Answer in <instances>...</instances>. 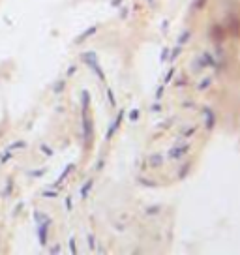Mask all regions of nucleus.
I'll use <instances>...</instances> for the list:
<instances>
[{"mask_svg": "<svg viewBox=\"0 0 240 255\" xmlns=\"http://www.w3.org/2000/svg\"><path fill=\"white\" fill-rule=\"evenodd\" d=\"M137 182H139V184H145V188H156V182H154V180H146V178H143V176H139Z\"/></svg>", "mask_w": 240, "mask_h": 255, "instance_id": "nucleus-20", "label": "nucleus"}, {"mask_svg": "<svg viewBox=\"0 0 240 255\" xmlns=\"http://www.w3.org/2000/svg\"><path fill=\"white\" fill-rule=\"evenodd\" d=\"M150 111H152V113H160V111H161V105H160V101H156V103L150 107Z\"/></svg>", "mask_w": 240, "mask_h": 255, "instance_id": "nucleus-30", "label": "nucleus"}, {"mask_svg": "<svg viewBox=\"0 0 240 255\" xmlns=\"http://www.w3.org/2000/svg\"><path fill=\"white\" fill-rule=\"evenodd\" d=\"M73 169H75V163H68V165H66V169H64V173H62V175L58 176V180H56V184H54V188H56V186H58L60 182H64V178H66V176H68V175H69V173H71Z\"/></svg>", "mask_w": 240, "mask_h": 255, "instance_id": "nucleus-10", "label": "nucleus"}, {"mask_svg": "<svg viewBox=\"0 0 240 255\" xmlns=\"http://www.w3.org/2000/svg\"><path fill=\"white\" fill-rule=\"evenodd\" d=\"M43 197H49V199H54V197H56V191H43Z\"/></svg>", "mask_w": 240, "mask_h": 255, "instance_id": "nucleus-32", "label": "nucleus"}, {"mask_svg": "<svg viewBox=\"0 0 240 255\" xmlns=\"http://www.w3.org/2000/svg\"><path fill=\"white\" fill-rule=\"evenodd\" d=\"M69 252H71L73 255L77 253V248H75V238H73V237L69 238Z\"/></svg>", "mask_w": 240, "mask_h": 255, "instance_id": "nucleus-28", "label": "nucleus"}, {"mask_svg": "<svg viewBox=\"0 0 240 255\" xmlns=\"http://www.w3.org/2000/svg\"><path fill=\"white\" fill-rule=\"evenodd\" d=\"M225 34H227V30H225L222 24H214V26L210 28V36H212V39H214L216 43H222V41L225 39Z\"/></svg>", "mask_w": 240, "mask_h": 255, "instance_id": "nucleus-5", "label": "nucleus"}, {"mask_svg": "<svg viewBox=\"0 0 240 255\" xmlns=\"http://www.w3.org/2000/svg\"><path fill=\"white\" fill-rule=\"evenodd\" d=\"M171 51H173V53H169V60H171V62H175V60H176V56L182 53V45H176V47H175V49H171Z\"/></svg>", "mask_w": 240, "mask_h": 255, "instance_id": "nucleus-19", "label": "nucleus"}, {"mask_svg": "<svg viewBox=\"0 0 240 255\" xmlns=\"http://www.w3.org/2000/svg\"><path fill=\"white\" fill-rule=\"evenodd\" d=\"M107 98H109V105H111V107H116V99H115L113 88H107Z\"/></svg>", "mask_w": 240, "mask_h": 255, "instance_id": "nucleus-23", "label": "nucleus"}, {"mask_svg": "<svg viewBox=\"0 0 240 255\" xmlns=\"http://www.w3.org/2000/svg\"><path fill=\"white\" fill-rule=\"evenodd\" d=\"M26 146V143L24 141H15V143H11L9 146H8V150H13V148H24Z\"/></svg>", "mask_w": 240, "mask_h": 255, "instance_id": "nucleus-25", "label": "nucleus"}, {"mask_svg": "<svg viewBox=\"0 0 240 255\" xmlns=\"http://www.w3.org/2000/svg\"><path fill=\"white\" fill-rule=\"evenodd\" d=\"M148 2H150V6H154V0H148Z\"/></svg>", "mask_w": 240, "mask_h": 255, "instance_id": "nucleus-44", "label": "nucleus"}, {"mask_svg": "<svg viewBox=\"0 0 240 255\" xmlns=\"http://www.w3.org/2000/svg\"><path fill=\"white\" fill-rule=\"evenodd\" d=\"M169 51H171L169 47H163V49H161V54H160V62H161V64L169 60Z\"/></svg>", "mask_w": 240, "mask_h": 255, "instance_id": "nucleus-21", "label": "nucleus"}, {"mask_svg": "<svg viewBox=\"0 0 240 255\" xmlns=\"http://www.w3.org/2000/svg\"><path fill=\"white\" fill-rule=\"evenodd\" d=\"M175 71H176V68H175V66H171V68H169V71H167V75H165V79H163V84H165V86H167V84L173 81V77H175Z\"/></svg>", "mask_w": 240, "mask_h": 255, "instance_id": "nucleus-17", "label": "nucleus"}, {"mask_svg": "<svg viewBox=\"0 0 240 255\" xmlns=\"http://www.w3.org/2000/svg\"><path fill=\"white\" fill-rule=\"evenodd\" d=\"M41 150H43L45 154H49V156H53V152H51V148H49V146H45V145H43V146H41Z\"/></svg>", "mask_w": 240, "mask_h": 255, "instance_id": "nucleus-39", "label": "nucleus"}, {"mask_svg": "<svg viewBox=\"0 0 240 255\" xmlns=\"http://www.w3.org/2000/svg\"><path fill=\"white\" fill-rule=\"evenodd\" d=\"M203 68H205V64H203V60H201V56H199V58H197V62H193L191 69H193V71H201Z\"/></svg>", "mask_w": 240, "mask_h": 255, "instance_id": "nucleus-24", "label": "nucleus"}, {"mask_svg": "<svg viewBox=\"0 0 240 255\" xmlns=\"http://www.w3.org/2000/svg\"><path fill=\"white\" fill-rule=\"evenodd\" d=\"M75 69H77V68H75V66H71V68L68 69V75H73V73H75Z\"/></svg>", "mask_w": 240, "mask_h": 255, "instance_id": "nucleus-43", "label": "nucleus"}, {"mask_svg": "<svg viewBox=\"0 0 240 255\" xmlns=\"http://www.w3.org/2000/svg\"><path fill=\"white\" fill-rule=\"evenodd\" d=\"M203 115H205V128L208 131L214 130V126H216V115H214V111L210 107H203Z\"/></svg>", "mask_w": 240, "mask_h": 255, "instance_id": "nucleus-4", "label": "nucleus"}, {"mask_svg": "<svg viewBox=\"0 0 240 255\" xmlns=\"http://www.w3.org/2000/svg\"><path fill=\"white\" fill-rule=\"evenodd\" d=\"M124 116H126V109H120V111L116 113V118L111 122V126H109V130H107V133H105V141H111V139L115 137V133H116V131L120 130V126H122Z\"/></svg>", "mask_w": 240, "mask_h": 255, "instance_id": "nucleus-3", "label": "nucleus"}, {"mask_svg": "<svg viewBox=\"0 0 240 255\" xmlns=\"http://www.w3.org/2000/svg\"><path fill=\"white\" fill-rule=\"evenodd\" d=\"M71 207H73V205H71V199L68 197V199H66V208H68V210H71Z\"/></svg>", "mask_w": 240, "mask_h": 255, "instance_id": "nucleus-40", "label": "nucleus"}, {"mask_svg": "<svg viewBox=\"0 0 240 255\" xmlns=\"http://www.w3.org/2000/svg\"><path fill=\"white\" fill-rule=\"evenodd\" d=\"M156 212H160V207H152V208L146 210V214H156Z\"/></svg>", "mask_w": 240, "mask_h": 255, "instance_id": "nucleus-37", "label": "nucleus"}, {"mask_svg": "<svg viewBox=\"0 0 240 255\" xmlns=\"http://www.w3.org/2000/svg\"><path fill=\"white\" fill-rule=\"evenodd\" d=\"M51 253H60V246H54V248H51Z\"/></svg>", "mask_w": 240, "mask_h": 255, "instance_id": "nucleus-42", "label": "nucleus"}, {"mask_svg": "<svg viewBox=\"0 0 240 255\" xmlns=\"http://www.w3.org/2000/svg\"><path fill=\"white\" fill-rule=\"evenodd\" d=\"M175 84H176V86H186V79H184V77H182V79H180V77H178V79H176V83H175Z\"/></svg>", "mask_w": 240, "mask_h": 255, "instance_id": "nucleus-33", "label": "nucleus"}, {"mask_svg": "<svg viewBox=\"0 0 240 255\" xmlns=\"http://www.w3.org/2000/svg\"><path fill=\"white\" fill-rule=\"evenodd\" d=\"M160 163H161V158H160V156H158V158H152V160H150V165H160Z\"/></svg>", "mask_w": 240, "mask_h": 255, "instance_id": "nucleus-35", "label": "nucleus"}, {"mask_svg": "<svg viewBox=\"0 0 240 255\" xmlns=\"http://www.w3.org/2000/svg\"><path fill=\"white\" fill-rule=\"evenodd\" d=\"M201 60H203V64H205V68H216L218 66V62H216V58L208 53V51H205L203 54H201Z\"/></svg>", "mask_w": 240, "mask_h": 255, "instance_id": "nucleus-9", "label": "nucleus"}, {"mask_svg": "<svg viewBox=\"0 0 240 255\" xmlns=\"http://www.w3.org/2000/svg\"><path fill=\"white\" fill-rule=\"evenodd\" d=\"M92 186H94V180H92V178H90V180H86V182L83 184V188H81V197H83V199H86V197H88V193H90Z\"/></svg>", "mask_w": 240, "mask_h": 255, "instance_id": "nucleus-11", "label": "nucleus"}, {"mask_svg": "<svg viewBox=\"0 0 240 255\" xmlns=\"http://www.w3.org/2000/svg\"><path fill=\"white\" fill-rule=\"evenodd\" d=\"M210 86H212V79H210V77H207V79H203V81L197 84V90H199V92H205V90H207V88H210Z\"/></svg>", "mask_w": 240, "mask_h": 255, "instance_id": "nucleus-14", "label": "nucleus"}, {"mask_svg": "<svg viewBox=\"0 0 240 255\" xmlns=\"http://www.w3.org/2000/svg\"><path fill=\"white\" fill-rule=\"evenodd\" d=\"M34 220H36L38 225L39 223H51V218L47 214H43V212H34Z\"/></svg>", "mask_w": 240, "mask_h": 255, "instance_id": "nucleus-12", "label": "nucleus"}, {"mask_svg": "<svg viewBox=\"0 0 240 255\" xmlns=\"http://www.w3.org/2000/svg\"><path fill=\"white\" fill-rule=\"evenodd\" d=\"M81 109H83V137L88 148L92 145V118L88 116V107H81Z\"/></svg>", "mask_w": 240, "mask_h": 255, "instance_id": "nucleus-2", "label": "nucleus"}, {"mask_svg": "<svg viewBox=\"0 0 240 255\" xmlns=\"http://www.w3.org/2000/svg\"><path fill=\"white\" fill-rule=\"evenodd\" d=\"M122 2H124V0H111V6H113V8H120Z\"/></svg>", "mask_w": 240, "mask_h": 255, "instance_id": "nucleus-36", "label": "nucleus"}, {"mask_svg": "<svg viewBox=\"0 0 240 255\" xmlns=\"http://www.w3.org/2000/svg\"><path fill=\"white\" fill-rule=\"evenodd\" d=\"M43 173H45V171H43V169H39V171H32L30 175H32V176H41Z\"/></svg>", "mask_w": 240, "mask_h": 255, "instance_id": "nucleus-38", "label": "nucleus"}, {"mask_svg": "<svg viewBox=\"0 0 240 255\" xmlns=\"http://www.w3.org/2000/svg\"><path fill=\"white\" fill-rule=\"evenodd\" d=\"M88 248H90V250H96V240H94V235H88Z\"/></svg>", "mask_w": 240, "mask_h": 255, "instance_id": "nucleus-27", "label": "nucleus"}, {"mask_svg": "<svg viewBox=\"0 0 240 255\" xmlns=\"http://www.w3.org/2000/svg\"><path fill=\"white\" fill-rule=\"evenodd\" d=\"M190 167H191V161H186V163L182 165V169L178 171V178H180V180L188 176V173H190Z\"/></svg>", "mask_w": 240, "mask_h": 255, "instance_id": "nucleus-15", "label": "nucleus"}, {"mask_svg": "<svg viewBox=\"0 0 240 255\" xmlns=\"http://www.w3.org/2000/svg\"><path fill=\"white\" fill-rule=\"evenodd\" d=\"M231 30H233L235 38H238L240 36V19H237V17L231 19Z\"/></svg>", "mask_w": 240, "mask_h": 255, "instance_id": "nucleus-13", "label": "nucleus"}, {"mask_svg": "<svg viewBox=\"0 0 240 255\" xmlns=\"http://www.w3.org/2000/svg\"><path fill=\"white\" fill-rule=\"evenodd\" d=\"M188 150H190V143H186L184 146H178V145H176V146H173V148L169 150V158H171V160H182Z\"/></svg>", "mask_w": 240, "mask_h": 255, "instance_id": "nucleus-6", "label": "nucleus"}, {"mask_svg": "<svg viewBox=\"0 0 240 255\" xmlns=\"http://www.w3.org/2000/svg\"><path fill=\"white\" fill-rule=\"evenodd\" d=\"M49 225H51V223H39V225H38V238H39V244H41V246H45V244H47Z\"/></svg>", "mask_w": 240, "mask_h": 255, "instance_id": "nucleus-7", "label": "nucleus"}, {"mask_svg": "<svg viewBox=\"0 0 240 255\" xmlns=\"http://www.w3.org/2000/svg\"><path fill=\"white\" fill-rule=\"evenodd\" d=\"M98 28H100L98 24H94V26H90V28H86V30H84V32H83V34H81V36H79L77 39H75V43H83V41H86L88 38H92V36H94V34L98 32Z\"/></svg>", "mask_w": 240, "mask_h": 255, "instance_id": "nucleus-8", "label": "nucleus"}, {"mask_svg": "<svg viewBox=\"0 0 240 255\" xmlns=\"http://www.w3.org/2000/svg\"><path fill=\"white\" fill-rule=\"evenodd\" d=\"M139 116H141V111H139L137 107H133V109L130 111V115H128L130 122H137V120H139Z\"/></svg>", "mask_w": 240, "mask_h": 255, "instance_id": "nucleus-18", "label": "nucleus"}, {"mask_svg": "<svg viewBox=\"0 0 240 255\" xmlns=\"http://www.w3.org/2000/svg\"><path fill=\"white\" fill-rule=\"evenodd\" d=\"M205 6H207V0H195V2H193V8H195V9H203Z\"/></svg>", "mask_w": 240, "mask_h": 255, "instance_id": "nucleus-26", "label": "nucleus"}, {"mask_svg": "<svg viewBox=\"0 0 240 255\" xmlns=\"http://www.w3.org/2000/svg\"><path fill=\"white\" fill-rule=\"evenodd\" d=\"M120 17H122V19H126V17H128V8H124V9H122V13H120Z\"/></svg>", "mask_w": 240, "mask_h": 255, "instance_id": "nucleus-41", "label": "nucleus"}, {"mask_svg": "<svg viewBox=\"0 0 240 255\" xmlns=\"http://www.w3.org/2000/svg\"><path fill=\"white\" fill-rule=\"evenodd\" d=\"M190 39H191V30H184L182 36L178 38V45H184V43H188Z\"/></svg>", "mask_w": 240, "mask_h": 255, "instance_id": "nucleus-16", "label": "nucleus"}, {"mask_svg": "<svg viewBox=\"0 0 240 255\" xmlns=\"http://www.w3.org/2000/svg\"><path fill=\"white\" fill-rule=\"evenodd\" d=\"M191 133H195V126H193V128H188V130H184V131H182V135H184V137H190Z\"/></svg>", "mask_w": 240, "mask_h": 255, "instance_id": "nucleus-31", "label": "nucleus"}, {"mask_svg": "<svg viewBox=\"0 0 240 255\" xmlns=\"http://www.w3.org/2000/svg\"><path fill=\"white\" fill-rule=\"evenodd\" d=\"M64 84H66V83H64V81H58V83H56V84H54V88H53V90H54V92H60V90H62V88H64Z\"/></svg>", "mask_w": 240, "mask_h": 255, "instance_id": "nucleus-29", "label": "nucleus"}, {"mask_svg": "<svg viewBox=\"0 0 240 255\" xmlns=\"http://www.w3.org/2000/svg\"><path fill=\"white\" fill-rule=\"evenodd\" d=\"M11 158V154H9V150H6L4 154H2V158H0V161H6V160H9Z\"/></svg>", "mask_w": 240, "mask_h": 255, "instance_id": "nucleus-34", "label": "nucleus"}, {"mask_svg": "<svg viewBox=\"0 0 240 255\" xmlns=\"http://www.w3.org/2000/svg\"><path fill=\"white\" fill-rule=\"evenodd\" d=\"M163 94H165V84H160L158 90H156V101H161V99H163Z\"/></svg>", "mask_w": 240, "mask_h": 255, "instance_id": "nucleus-22", "label": "nucleus"}, {"mask_svg": "<svg viewBox=\"0 0 240 255\" xmlns=\"http://www.w3.org/2000/svg\"><path fill=\"white\" fill-rule=\"evenodd\" d=\"M81 60L98 75V79L101 81V83H105V73H103V69H101V66H100V62H98V54L94 53V51H86V53H83L81 54Z\"/></svg>", "mask_w": 240, "mask_h": 255, "instance_id": "nucleus-1", "label": "nucleus"}]
</instances>
